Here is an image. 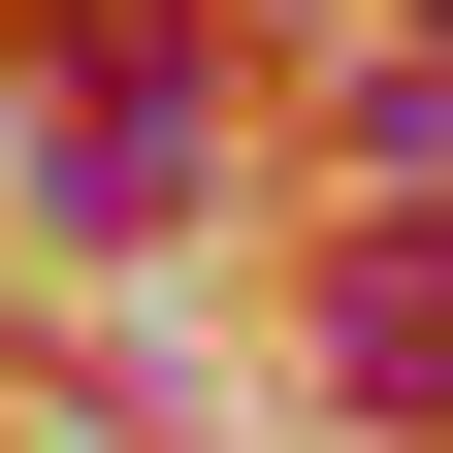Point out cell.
Listing matches in <instances>:
<instances>
[{
	"label": "cell",
	"instance_id": "cell-1",
	"mask_svg": "<svg viewBox=\"0 0 453 453\" xmlns=\"http://www.w3.org/2000/svg\"><path fill=\"white\" fill-rule=\"evenodd\" d=\"M162 195H195V65H130V97L65 130V226H162Z\"/></svg>",
	"mask_w": 453,
	"mask_h": 453
},
{
	"label": "cell",
	"instance_id": "cell-2",
	"mask_svg": "<svg viewBox=\"0 0 453 453\" xmlns=\"http://www.w3.org/2000/svg\"><path fill=\"white\" fill-rule=\"evenodd\" d=\"M357 388H453V226H388V259H357Z\"/></svg>",
	"mask_w": 453,
	"mask_h": 453
},
{
	"label": "cell",
	"instance_id": "cell-3",
	"mask_svg": "<svg viewBox=\"0 0 453 453\" xmlns=\"http://www.w3.org/2000/svg\"><path fill=\"white\" fill-rule=\"evenodd\" d=\"M421 33H453V0H421Z\"/></svg>",
	"mask_w": 453,
	"mask_h": 453
}]
</instances>
